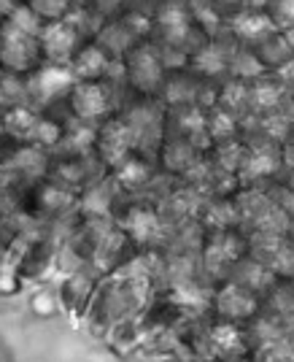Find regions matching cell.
Listing matches in <instances>:
<instances>
[{"label":"cell","mask_w":294,"mask_h":362,"mask_svg":"<svg viewBox=\"0 0 294 362\" xmlns=\"http://www.w3.org/2000/svg\"><path fill=\"white\" fill-rule=\"evenodd\" d=\"M230 71L233 76H237L240 81H257L262 78L267 71V65L262 62V57L257 52H249V49H233L230 52Z\"/></svg>","instance_id":"5bb4252c"},{"label":"cell","mask_w":294,"mask_h":362,"mask_svg":"<svg viewBox=\"0 0 294 362\" xmlns=\"http://www.w3.org/2000/svg\"><path fill=\"white\" fill-rule=\"evenodd\" d=\"M95 41L103 46L105 52L114 57V60H124L127 57V52L133 49V46H138L141 41L133 35V30L122 22V16H114V19H108L103 28H100V33L95 35Z\"/></svg>","instance_id":"8fae6325"},{"label":"cell","mask_w":294,"mask_h":362,"mask_svg":"<svg viewBox=\"0 0 294 362\" xmlns=\"http://www.w3.org/2000/svg\"><path fill=\"white\" fill-rule=\"evenodd\" d=\"M273 22L278 30L294 28V0H273Z\"/></svg>","instance_id":"d6986e66"},{"label":"cell","mask_w":294,"mask_h":362,"mask_svg":"<svg viewBox=\"0 0 294 362\" xmlns=\"http://www.w3.org/2000/svg\"><path fill=\"white\" fill-rule=\"evenodd\" d=\"M59 295L54 289H38V292H33V298H30V308H33V314H38V317H52V314H57L59 308Z\"/></svg>","instance_id":"ac0fdd59"},{"label":"cell","mask_w":294,"mask_h":362,"mask_svg":"<svg viewBox=\"0 0 294 362\" xmlns=\"http://www.w3.org/2000/svg\"><path fill=\"white\" fill-rule=\"evenodd\" d=\"M192 65H194L197 74L219 76L230 68V52H227V46L221 44H206L203 49H197L192 54Z\"/></svg>","instance_id":"4fadbf2b"},{"label":"cell","mask_w":294,"mask_h":362,"mask_svg":"<svg viewBox=\"0 0 294 362\" xmlns=\"http://www.w3.org/2000/svg\"><path fill=\"white\" fill-rule=\"evenodd\" d=\"M237 133V119L233 111H227L224 106H213V111L208 114V136L213 141H233V136Z\"/></svg>","instance_id":"9a60e30c"},{"label":"cell","mask_w":294,"mask_h":362,"mask_svg":"<svg viewBox=\"0 0 294 362\" xmlns=\"http://www.w3.org/2000/svg\"><path fill=\"white\" fill-rule=\"evenodd\" d=\"M84 44H89V38L76 25L71 14L65 19H57V22H46L44 30H41L44 62H52V65H71Z\"/></svg>","instance_id":"277c9868"},{"label":"cell","mask_w":294,"mask_h":362,"mask_svg":"<svg viewBox=\"0 0 294 362\" xmlns=\"http://www.w3.org/2000/svg\"><path fill=\"white\" fill-rule=\"evenodd\" d=\"M230 30H233V35H235L240 44L259 46V44H265L273 33H278V28H276V22H273L270 14L259 11V8H246V11H240V14L233 16Z\"/></svg>","instance_id":"9c48e42d"},{"label":"cell","mask_w":294,"mask_h":362,"mask_svg":"<svg viewBox=\"0 0 294 362\" xmlns=\"http://www.w3.org/2000/svg\"><path fill=\"white\" fill-rule=\"evenodd\" d=\"M95 151H98V157H100L111 170H114L119 163H124L135 151L130 124H127V119H124L122 114H119V117H108L105 122L98 124V144H95Z\"/></svg>","instance_id":"8992f818"},{"label":"cell","mask_w":294,"mask_h":362,"mask_svg":"<svg viewBox=\"0 0 294 362\" xmlns=\"http://www.w3.org/2000/svg\"><path fill=\"white\" fill-rule=\"evenodd\" d=\"M22 3H28L30 8L41 16L44 22L65 19L76 8V0H22Z\"/></svg>","instance_id":"2e32d148"},{"label":"cell","mask_w":294,"mask_h":362,"mask_svg":"<svg viewBox=\"0 0 294 362\" xmlns=\"http://www.w3.org/2000/svg\"><path fill=\"white\" fill-rule=\"evenodd\" d=\"M30 84V106L44 111V108L59 103L62 98H68L76 87V76L71 65H52L44 62L38 65L33 74H28Z\"/></svg>","instance_id":"3957f363"},{"label":"cell","mask_w":294,"mask_h":362,"mask_svg":"<svg viewBox=\"0 0 294 362\" xmlns=\"http://www.w3.org/2000/svg\"><path fill=\"white\" fill-rule=\"evenodd\" d=\"M127 84L141 95H157L165 87V65L160 60V49L154 44H138L124 57Z\"/></svg>","instance_id":"5b68a950"},{"label":"cell","mask_w":294,"mask_h":362,"mask_svg":"<svg viewBox=\"0 0 294 362\" xmlns=\"http://www.w3.org/2000/svg\"><path fill=\"white\" fill-rule=\"evenodd\" d=\"M111 68H114V57L98 41H89V44L81 46L74 62H71L76 81H105Z\"/></svg>","instance_id":"ba28073f"},{"label":"cell","mask_w":294,"mask_h":362,"mask_svg":"<svg viewBox=\"0 0 294 362\" xmlns=\"http://www.w3.org/2000/svg\"><path fill=\"white\" fill-rule=\"evenodd\" d=\"M278 76L283 78V84H289V87H294V60H289L283 68H278Z\"/></svg>","instance_id":"ffe728a7"},{"label":"cell","mask_w":294,"mask_h":362,"mask_svg":"<svg viewBox=\"0 0 294 362\" xmlns=\"http://www.w3.org/2000/svg\"><path fill=\"white\" fill-rule=\"evenodd\" d=\"M216 311H219L227 322H243V319H249L251 314L257 311V298H254L251 289L233 281V284H227V287L219 292V298H216Z\"/></svg>","instance_id":"30bf717a"},{"label":"cell","mask_w":294,"mask_h":362,"mask_svg":"<svg viewBox=\"0 0 294 362\" xmlns=\"http://www.w3.org/2000/svg\"><path fill=\"white\" fill-rule=\"evenodd\" d=\"M240 255H243V241L233 233H219L203 249V268L211 276H224L233 265L240 262Z\"/></svg>","instance_id":"52a82bcc"},{"label":"cell","mask_w":294,"mask_h":362,"mask_svg":"<svg viewBox=\"0 0 294 362\" xmlns=\"http://www.w3.org/2000/svg\"><path fill=\"white\" fill-rule=\"evenodd\" d=\"M30 106V84L28 76L0 71V108Z\"/></svg>","instance_id":"7c38bea8"},{"label":"cell","mask_w":294,"mask_h":362,"mask_svg":"<svg viewBox=\"0 0 294 362\" xmlns=\"http://www.w3.org/2000/svg\"><path fill=\"white\" fill-rule=\"evenodd\" d=\"M71 117L89 124H100L108 117H114L117 108V90L108 81H76V87L68 95Z\"/></svg>","instance_id":"7a4b0ae2"},{"label":"cell","mask_w":294,"mask_h":362,"mask_svg":"<svg viewBox=\"0 0 294 362\" xmlns=\"http://www.w3.org/2000/svg\"><path fill=\"white\" fill-rule=\"evenodd\" d=\"M38 65H44L41 33L30 30L8 16L0 25V71L28 76Z\"/></svg>","instance_id":"6da1fadb"},{"label":"cell","mask_w":294,"mask_h":362,"mask_svg":"<svg viewBox=\"0 0 294 362\" xmlns=\"http://www.w3.org/2000/svg\"><path fill=\"white\" fill-rule=\"evenodd\" d=\"M189 8H192V19L200 28H206V33H216L221 28V16L213 8V0H194Z\"/></svg>","instance_id":"e0dca14e"},{"label":"cell","mask_w":294,"mask_h":362,"mask_svg":"<svg viewBox=\"0 0 294 362\" xmlns=\"http://www.w3.org/2000/svg\"><path fill=\"white\" fill-rule=\"evenodd\" d=\"M289 192H292V197H294V179H292V184H289Z\"/></svg>","instance_id":"44dd1931"}]
</instances>
